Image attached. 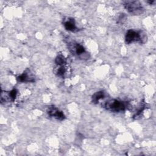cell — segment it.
Masks as SVG:
<instances>
[{
    "label": "cell",
    "instance_id": "4",
    "mask_svg": "<svg viewBox=\"0 0 156 156\" xmlns=\"http://www.w3.org/2000/svg\"><path fill=\"white\" fill-rule=\"evenodd\" d=\"M68 48L70 52L72 53V54L74 55L80 56L86 52L85 48L82 44L77 43H69Z\"/></svg>",
    "mask_w": 156,
    "mask_h": 156
},
{
    "label": "cell",
    "instance_id": "5",
    "mask_svg": "<svg viewBox=\"0 0 156 156\" xmlns=\"http://www.w3.org/2000/svg\"><path fill=\"white\" fill-rule=\"evenodd\" d=\"M48 114L49 116L54 118L55 119L59 121H62L65 119V116L64 113L62 111L59 110L57 107L53 105L49 106L48 107Z\"/></svg>",
    "mask_w": 156,
    "mask_h": 156
},
{
    "label": "cell",
    "instance_id": "8",
    "mask_svg": "<svg viewBox=\"0 0 156 156\" xmlns=\"http://www.w3.org/2000/svg\"><path fill=\"white\" fill-rule=\"evenodd\" d=\"M104 97H105V93L104 91H99L96 92L92 96V98H91L92 102L94 104H97L99 102V100L103 99Z\"/></svg>",
    "mask_w": 156,
    "mask_h": 156
},
{
    "label": "cell",
    "instance_id": "3",
    "mask_svg": "<svg viewBox=\"0 0 156 156\" xmlns=\"http://www.w3.org/2000/svg\"><path fill=\"white\" fill-rule=\"evenodd\" d=\"M122 4L124 8L132 15H139L144 11L142 4L138 1H125Z\"/></svg>",
    "mask_w": 156,
    "mask_h": 156
},
{
    "label": "cell",
    "instance_id": "13",
    "mask_svg": "<svg viewBox=\"0 0 156 156\" xmlns=\"http://www.w3.org/2000/svg\"><path fill=\"white\" fill-rule=\"evenodd\" d=\"M155 2V1L154 0H151H151H150V1H147V3H149L150 5H152V4H154Z\"/></svg>",
    "mask_w": 156,
    "mask_h": 156
},
{
    "label": "cell",
    "instance_id": "12",
    "mask_svg": "<svg viewBox=\"0 0 156 156\" xmlns=\"http://www.w3.org/2000/svg\"><path fill=\"white\" fill-rule=\"evenodd\" d=\"M126 20V16L124 15V14H122V15H121L120 16H119V18H118V23H122V21H124Z\"/></svg>",
    "mask_w": 156,
    "mask_h": 156
},
{
    "label": "cell",
    "instance_id": "2",
    "mask_svg": "<svg viewBox=\"0 0 156 156\" xmlns=\"http://www.w3.org/2000/svg\"><path fill=\"white\" fill-rule=\"evenodd\" d=\"M147 41V36L142 31H135L132 29L127 30L125 35L126 44H130L133 42L145 43Z\"/></svg>",
    "mask_w": 156,
    "mask_h": 156
},
{
    "label": "cell",
    "instance_id": "7",
    "mask_svg": "<svg viewBox=\"0 0 156 156\" xmlns=\"http://www.w3.org/2000/svg\"><path fill=\"white\" fill-rule=\"evenodd\" d=\"M63 26L66 30L73 32L79 31V29L76 27L75 21L73 18H68L66 20H64Z\"/></svg>",
    "mask_w": 156,
    "mask_h": 156
},
{
    "label": "cell",
    "instance_id": "9",
    "mask_svg": "<svg viewBox=\"0 0 156 156\" xmlns=\"http://www.w3.org/2000/svg\"><path fill=\"white\" fill-rule=\"evenodd\" d=\"M55 63L58 66H63L66 63V58L62 54H58L55 57Z\"/></svg>",
    "mask_w": 156,
    "mask_h": 156
},
{
    "label": "cell",
    "instance_id": "11",
    "mask_svg": "<svg viewBox=\"0 0 156 156\" xmlns=\"http://www.w3.org/2000/svg\"><path fill=\"white\" fill-rule=\"evenodd\" d=\"M17 93H18V91L16 90V89L15 88H13L12 90H11L9 92V96H10V100L12 102H13L17 96Z\"/></svg>",
    "mask_w": 156,
    "mask_h": 156
},
{
    "label": "cell",
    "instance_id": "6",
    "mask_svg": "<svg viewBox=\"0 0 156 156\" xmlns=\"http://www.w3.org/2000/svg\"><path fill=\"white\" fill-rule=\"evenodd\" d=\"M16 79L20 82H33L35 81L34 77L29 69H27L23 74L17 77Z\"/></svg>",
    "mask_w": 156,
    "mask_h": 156
},
{
    "label": "cell",
    "instance_id": "10",
    "mask_svg": "<svg viewBox=\"0 0 156 156\" xmlns=\"http://www.w3.org/2000/svg\"><path fill=\"white\" fill-rule=\"evenodd\" d=\"M66 73V69L63 66H60V67L57 69L56 74L59 77H63Z\"/></svg>",
    "mask_w": 156,
    "mask_h": 156
},
{
    "label": "cell",
    "instance_id": "1",
    "mask_svg": "<svg viewBox=\"0 0 156 156\" xmlns=\"http://www.w3.org/2000/svg\"><path fill=\"white\" fill-rule=\"evenodd\" d=\"M104 107L107 110L113 112H121L129 110L130 105L128 102L117 99H110L105 102Z\"/></svg>",
    "mask_w": 156,
    "mask_h": 156
}]
</instances>
